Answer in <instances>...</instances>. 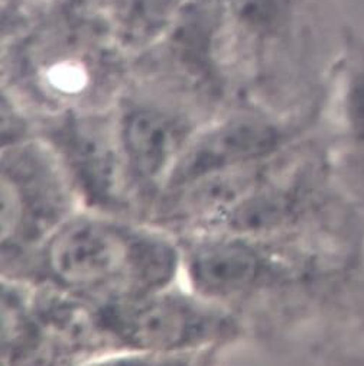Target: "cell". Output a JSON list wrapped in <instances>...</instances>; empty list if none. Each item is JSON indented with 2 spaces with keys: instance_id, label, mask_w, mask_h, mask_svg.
<instances>
[{
  "instance_id": "obj_1",
  "label": "cell",
  "mask_w": 364,
  "mask_h": 366,
  "mask_svg": "<svg viewBox=\"0 0 364 366\" xmlns=\"http://www.w3.org/2000/svg\"><path fill=\"white\" fill-rule=\"evenodd\" d=\"M139 237L101 220H76L52 239L48 262L61 282L74 288H97L123 277L136 287Z\"/></svg>"
},
{
  "instance_id": "obj_2",
  "label": "cell",
  "mask_w": 364,
  "mask_h": 366,
  "mask_svg": "<svg viewBox=\"0 0 364 366\" xmlns=\"http://www.w3.org/2000/svg\"><path fill=\"white\" fill-rule=\"evenodd\" d=\"M273 141V131L256 117L226 122L203 135L179 157L173 169V182H193L238 162L262 157Z\"/></svg>"
},
{
  "instance_id": "obj_3",
  "label": "cell",
  "mask_w": 364,
  "mask_h": 366,
  "mask_svg": "<svg viewBox=\"0 0 364 366\" xmlns=\"http://www.w3.org/2000/svg\"><path fill=\"white\" fill-rule=\"evenodd\" d=\"M111 329L126 342L152 350H169L186 345L198 332L197 317L184 304L152 297L126 301L108 315Z\"/></svg>"
},
{
  "instance_id": "obj_4",
  "label": "cell",
  "mask_w": 364,
  "mask_h": 366,
  "mask_svg": "<svg viewBox=\"0 0 364 366\" xmlns=\"http://www.w3.org/2000/svg\"><path fill=\"white\" fill-rule=\"evenodd\" d=\"M34 165V164H32ZM54 181L41 168H24L22 159L5 162L2 177V237L5 243L39 236L55 222L59 202Z\"/></svg>"
},
{
  "instance_id": "obj_5",
  "label": "cell",
  "mask_w": 364,
  "mask_h": 366,
  "mask_svg": "<svg viewBox=\"0 0 364 366\" xmlns=\"http://www.w3.org/2000/svg\"><path fill=\"white\" fill-rule=\"evenodd\" d=\"M121 144L136 172L156 179L179 155L182 129L173 119L159 112L135 110L123 120Z\"/></svg>"
},
{
  "instance_id": "obj_6",
  "label": "cell",
  "mask_w": 364,
  "mask_h": 366,
  "mask_svg": "<svg viewBox=\"0 0 364 366\" xmlns=\"http://www.w3.org/2000/svg\"><path fill=\"white\" fill-rule=\"evenodd\" d=\"M259 258L241 242H216L198 249L190 264L197 288L208 295H231L248 288L258 275Z\"/></svg>"
},
{
  "instance_id": "obj_7",
  "label": "cell",
  "mask_w": 364,
  "mask_h": 366,
  "mask_svg": "<svg viewBox=\"0 0 364 366\" xmlns=\"http://www.w3.org/2000/svg\"><path fill=\"white\" fill-rule=\"evenodd\" d=\"M237 15L255 26L276 25L288 12L289 0H234Z\"/></svg>"
},
{
  "instance_id": "obj_8",
  "label": "cell",
  "mask_w": 364,
  "mask_h": 366,
  "mask_svg": "<svg viewBox=\"0 0 364 366\" xmlns=\"http://www.w3.org/2000/svg\"><path fill=\"white\" fill-rule=\"evenodd\" d=\"M184 0H132L129 9L131 25L149 31L162 25L182 5Z\"/></svg>"
},
{
  "instance_id": "obj_9",
  "label": "cell",
  "mask_w": 364,
  "mask_h": 366,
  "mask_svg": "<svg viewBox=\"0 0 364 366\" xmlns=\"http://www.w3.org/2000/svg\"><path fill=\"white\" fill-rule=\"evenodd\" d=\"M351 113L358 129L364 132V76H361L351 92Z\"/></svg>"
}]
</instances>
